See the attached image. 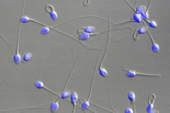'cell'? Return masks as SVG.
I'll use <instances>...</instances> for the list:
<instances>
[{
    "label": "cell",
    "instance_id": "4fadbf2b",
    "mask_svg": "<svg viewBox=\"0 0 170 113\" xmlns=\"http://www.w3.org/2000/svg\"><path fill=\"white\" fill-rule=\"evenodd\" d=\"M152 1L153 0H150L146 12L141 14L143 19H149V10Z\"/></svg>",
    "mask_w": 170,
    "mask_h": 113
},
{
    "label": "cell",
    "instance_id": "7c38bea8",
    "mask_svg": "<svg viewBox=\"0 0 170 113\" xmlns=\"http://www.w3.org/2000/svg\"><path fill=\"white\" fill-rule=\"evenodd\" d=\"M128 97L129 100L131 102L132 105L134 113H136V108L135 106V102L136 101V95L135 93L133 91L129 92L128 94Z\"/></svg>",
    "mask_w": 170,
    "mask_h": 113
},
{
    "label": "cell",
    "instance_id": "52a82bcc",
    "mask_svg": "<svg viewBox=\"0 0 170 113\" xmlns=\"http://www.w3.org/2000/svg\"><path fill=\"white\" fill-rule=\"evenodd\" d=\"M45 9L46 12L50 14L51 19L53 20L56 21L58 19V14L53 5H48L45 6Z\"/></svg>",
    "mask_w": 170,
    "mask_h": 113
},
{
    "label": "cell",
    "instance_id": "ba28073f",
    "mask_svg": "<svg viewBox=\"0 0 170 113\" xmlns=\"http://www.w3.org/2000/svg\"><path fill=\"white\" fill-rule=\"evenodd\" d=\"M146 32L147 29L145 26L141 27L136 30L134 32L133 36V39L135 41V42L131 46H133L138 41L141 35L145 33Z\"/></svg>",
    "mask_w": 170,
    "mask_h": 113
},
{
    "label": "cell",
    "instance_id": "ffe728a7",
    "mask_svg": "<svg viewBox=\"0 0 170 113\" xmlns=\"http://www.w3.org/2000/svg\"><path fill=\"white\" fill-rule=\"evenodd\" d=\"M159 112L156 109H152L151 110L149 113H159Z\"/></svg>",
    "mask_w": 170,
    "mask_h": 113
},
{
    "label": "cell",
    "instance_id": "7a4b0ae2",
    "mask_svg": "<svg viewBox=\"0 0 170 113\" xmlns=\"http://www.w3.org/2000/svg\"><path fill=\"white\" fill-rule=\"evenodd\" d=\"M105 45H104V46L102 48L101 50L100 53L99 55L98 58V59L97 62V63H96V65L95 66V67L94 70V74L93 77V80H92L91 85V87L90 90V92L89 93V96L87 99V100H85L83 102H82L81 101H80L81 103H82V106H81V109H82V110H83L84 111H85V110H89L91 111L92 112L96 113V112H94V111H92V110H91V109L89 108V107H90V98L91 97L92 90H93V87L94 86V81H95V78L96 73H97V69L98 65L99 63V60L100 59V58L101 56V54L102 53L103 49H104V47L105 46Z\"/></svg>",
    "mask_w": 170,
    "mask_h": 113
},
{
    "label": "cell",
    "instance_id": "3957f363",
    "mask_svg": "<svg viewBox=\"0 0 170 113\" xmlns=\"http://www.w3.org/2000/svg\"><path fill=\"white\" fill-rule=\"evenodd\" d=\"M108 21L109 22V29H108V41H107V43L106 44V47L105 50V53L104 56L101 62V63L100 65L98 70L99 71V74L101 76L103 77H106L107 76H108V71L106 70V69L103 67V63H104V61L105 60L106 56V54L107 53H108V46L109 45V43L110 40V32L111 31L112 29L111 28V21L110 20V17H108Z\"/></svg>",
    "mask_w": 170,
    "mask_h": 113
},
{
    "label": "cell",
    "instance_id": "5b68a950",
    "mask_svg": "<svg viewBox=\"0 0 170 113\" xmlns=\"http://www.w3.org/2000/svg\"><path fill=\"white\" fill-rule=\"evenodd\" d=\"M105 31H102L100 32H96L95 33H89L83 31L81 29H79L77 31V33L78 35L79 39L80 41H86L90 38V36H97L101 34L103 32H105Z\"/></svg>",
    "mask_w": 170,
    "mask_h": 113
},
{
    "label": "cell",
    "instance_id": "2e32d148",
    "mask_svg": "<svg viewBox=\"0 0 170 113\" xmlns=\"http://www.w3.org/2000/svg\"><path fill=\"white\" fill-rule=\"evenodd\" d=\"M50 28L49 27H44L40 31V34L43 35H45L49 33Z\"/></svg>",
    "mask_w": 170,
    "mask_h": 113
},
{
    "label": "cell",
    "instance_id": "277c9868",
    "mask_svg": "<svg viewBox=\"0 0 170 113\" xmlns=\"http://www.w3.org/2000/svg\"><path fill=\"white\" fill-rule=\"evenodd\" d=\"M123 71L126 72V76L129 78H132L135 77L136 76L148 77H154L160 78L161 75L159 74H143V73L138 72L135 70H129L126 68L123 69Z\"/></svg>",
    "mask_w": 170,
    "mask_h": 113
},
{
    "label": "cell",
    "instance_id": "5bb4252c",
    "mask_svg": "<svg viewBox=\"0 0 170 113\" xmlns=\"http://www.w3.org/2000/svg\"><path fill=\"white\" fill-rule=\"evenodd\" d=\"M80 29H82L83 31L89 33H93L96 30V28L95 27L92 26L82 27Z\"/></svg>",
    "mask_w": 170,
    "mask_h": 113
},
{
    "label": "cell",
    "instance_id": "8fae6325",
    "mask_svg": "<svg viewBox=\"0 0 170 113\" xmlns=\"http://www.w3.org/2000/svg\"><path fill=\"white\" fill-rule=\"evenodd\" d=\"M34 85L36 88L38 89H44L46 90L49 91V92L53 94L56 95L58 96V97L60 96V94L54 92L53 91L51 90L48 88L46 86L44 85L43 83L40 81H37L34 83Z\"/></svg>",
    "mask_w": 170,
    "mask_h": 113
},
{
    "label": "cell",
    "instance_id": "9a60e30c",
    "mask_svg": "<svg viewBox=\"0 0 170 113\" xmlns=\"http://www.w3.org/2000/svg\"><path fill=\"white\" fill-rule=\"evenodd\" d=\"M148 19L143 20L144 22H146L150 27L153 28H156L158 27V24L154 20H150Z\"/></svg>",
    "mask_w": 170,
    "mask_h": 113
},
{
    "label": "cell",
    "instance_id": "d6986e66",
    "mask_svg": "<svg viewBox=\"0 0 170 113\" xmlns=\"http://www.w3.org/2000/svg\"><path fill=\"white\" fill-rule=\"evenodd\" d=\"M91 0H84L83 5L85 7L87 6L90 5V2Z\"/></svg>",
    "mask_w": 170,
    "mask_h": 113
},
{
    "label": "cell",
    "instance_id": "30bf717a",
    "mask_svg": "<svg viewBox=\"0 0 170 113\" xmlns=\"http://www.w3.org/2000/svg\"><path fill=\"white\" fill-rule=\"evenodd\" d=\"M72 91V93L71 95L70 102H71L73 106V113H75L76 105L78 106V105L76 103L77 100L79 99V97L78 94L76 92L73 91Z\"/></svg>",
    "mask_w": 170,
    "mask_h": 113
},
{
    "label": "cell",
    "instance_id": "6da1fadb",
    "mask_svg": "<svg viewBox=\"0 0 170 113\" xmlns=\"http://www.w3.org/2000/svg\"><path fill=\"white\" fill-rule=\"evenodd\" d=\"M25 1L24 0L23 2V12H22V15L21 17L20 18V21L22 23H26L29 22H34L37 24H39V25L43 26L49 27L50 29H52V30L56 31L58 33H60L65 35L66 36H69V37L75 40H76V38L74 37L72 35H70L66 33H65L61 31L60 30H58V29L54 28L53 26H50L48 25H47L46 24H44L41 22H40L37 20H36L34 19H33L30 17L26 15H24L23 14L24 13V8H25Z\"/></svg>",
    "mask_w": 170,
    "mask_h": 113
},
{
    "label": "cell",
    "instance_id": "8992f818",
    "mask_svg": "<svg viewBox=\"0 0 170 113\" xmlns=\"http://www.w3.org/2000/svg\"><path fill=\"white\" fill-rule=\"evenodd\" d=\"M144 25L146 27L147 29V34H148L149 36L151 41L152 43V46H151V49L152 50L153 52L155 53H157L159 52L160 50V46L158 44L154 41V40L152 37V36L151 35V34L149 31L148 29L147 28V27L146 25L145 22L143 20L142 21Z\"/></svg>",
    "mask_w": 170,
    "mask_h": 113
},
{
    "label": "cell",
    "instance_id": "e0dca14e",
    "mask_svg": "<svg viewBox=\"0 0 170 113\" xmlns=\"http://www.w3.org/2000/svg\"><path fill=\"white\" fill-rule=\"evenodd\" d=\"M32 54L31 53H28L24 54L23 57V60L25 62H27L31 59Z\"/></svg>",
    "mask_w": 170,
    "mask_h": 113
},
{
    "label": "cell",
    "instance_id": "9c48e42d",
    "mask_svg": "<svg viewBox=\"0 0 170 113\" xmlns=\"http://www.w3.org/2000/svg\"><path fill=\"white\" fill-rule=\"evenodd\" d=\"M156 96L154 94H151L148 98V105L146 108V112L149 113L154 107V101Z\"/></svg>",
    "mask_w": 170,
    "mask_h": 113
},
{
    "label": "cell",
    "instance_id": "ac0fdd59",
    "mask_svg": "<svg viewBox=\"0 0 170 113\" xmlns=\"http://www.w3.org/2000/svg\"><path fill=\"white\" fill-rule=\"evenodd\" d=\"M124 112L125 113H133V109L130 108H127L125 110Z\"/></svg>",
    "mask_w": 170,
    "mask_h": 113
}]
</instances>
